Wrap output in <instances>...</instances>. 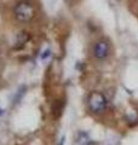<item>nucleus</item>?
Here are the masks:
<instances>
[{"instance_id": "obj_2", "label": "nucleus", "mask_w": 138, "mask_h": 145, "mask_svg": "<svg viewBox=\"0 0 138 145\" xmlns=\"http://www.w3.org/2000/svg\"><path fill=\"white\" fill-rule=\"evenodd\" d=\"M89 108L93 114H102L105 111L108 105V101L105 96L101 92H92L89 97Z\"/></svg>"}, {"instance_id": "obj_1", "label": "nucleus", "mask_w": 138, "mask_h": 145, "mask_svg": "<svg viewBox=\"0 0 138 145\" xmlns=\"http://www.w3.org/2000/svg\"><path fill=\"white\" fill-rule=\"evenodd\" d=\"M13 13H15V17L20 22L27 23V22H29V21H32L34 18V16H35V8L29 3L21 1V3H18L17 5L15 6Z\"/></svg>"}, {"instance_id": "obj_3", "label": "nucleus", "mask_w": 138, "mask_h": 145, "mask_svg": "<svg viewBox=\"0 0 138 145\" xmlns=\"http://www.w3.org/2000/svg\"><path fill=\"white\" fill-rule=\"evenodd\" d=\"M109 52H110V46L105 40H99V41L95 44L93 56L97 58V59H101V61L105 59V58L109 56Z\"/></svg>"}, {"instance_id": "obj_4", "label": "nucleus", "mask_w": 138, "mask_h": 145, "mask_svg": "<svg viewBox=\"0 0 138 145\" xmlns=\"http://www.w3.org/2000/svg\"><path fill=\"white\" fill-rule=\"evenodd\" d=\"M50 56H51V51H50V50H46V51H44L43 54H41V59H47Z\"/></svg>"}]
</instances>
